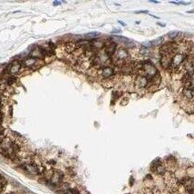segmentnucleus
Returning a JSON list of instances; mask_svg holds the SVG:
<instances>
[{
    "label": "nucleus",
    "instance_id": "obj_12",
    "mask_svg": "<svg viewBox=\"0 0 194 194\" xmlns=\"http://www.w3.org/2000/svg\"><path fill=\"white\" fill-rule=\"evenodd\" d=\"M161 81H162V77H161V75L158 73L156 75L149 79V83H148L147 88H157L159 84L161 83Z\"/></svg>",
    "mask_w": 194,
    "mask_h": 194
},
{
    "label": "nucleus",
    "instance_id": "obj_20",
    "mask_svg": "<svg viewBox=\"0 0 194 194\" xmlns=\"http://www.w3.org/2000/svg\"><path fill=\"white\" fill-rule=\"evenodd\" d=\"M63 194H81V193H80V191L78 190H76V189H71L70 188L69 190H67Z\"/></svg>",
    "mask_w": 194,
    "mask_h": 194
},
{
    "label": "nucleus",
    "instance_id": "obj_28",
    "mask_svg": "<svg viewBox=\"0 0 194 194\" xmlns=\"http://www.w3.org/2000/svg\"><path fill=\"white\" fill-rule=\"evenodd\" d=\"M1 179H2V177H1V175H0V180H1Z\"/></svg>",
    "mask_w": 194,
    "mask_h": 194
},
{
    "label": "nucleus",
    "instance_id": "obj_8",
    "mask_svg": "<svg viewBox=\"0 0 194 194\" xmlns=\"http://www.w3.org/2000/svg\"><path fill=\"white\" fill-rule=\"evenodd\" d=\"M148 83H149V78L144 76V75H138L135 78V81H134V84L137 88L147 87Z\"/></svg>",
    "mask_w": 194,
    "mask_h": 194
},
{
    "label": "nucleus",
    "instance_id": "obj_11",
    "mask_svg": "<svg viewBox=\"0 0 194 194\" xmlns=\"http://www.w3.org/2000/svg\"><path fill=\"white\" fill-rule=\"evenodd\" d=\"M99 74L103 78H110L114 75V69L112 66H104L100 68Z\"/></svg>",
    "mask_w": 194,
    "mask_h": 194
},
{
    "label": "nucleus",
    "instance_id": "obj_2",
    "mask_svg": "<svg viewBox=\"0 0 194 194\" xmlns=\"http://www.w3.org/2000/svg\"><path fill=\"white\" fill-rule=\"evenodd\" d=\"M187 60V55L184 52H178L173 57L171 58L170 69L173 71H178L181 66H183V63Z\"/></svg>",
    "mask_w": 194,
    "mask_h": 194
},
{
    "label": "nucleus",
    "instance_id": "obj_7",
    "mask_svg": "<svg viewBox=\"0 0 194 194\" xmlns=\"http://www.w3.org/2000/svg\"><path fill=\"white\" fill-rule=\"evenodd\" d=\"M21 67H22V64L21 63L17 60L13 61L7 67V72L10 75H15L17 73H19V71L21 70Z\"/></svg>",
    "mask_w": 194,
    "mask_h": 194
},
{
    "label": "nucleus",
    "instance_id": "obj_24",
    "mask_svg": "<svg viewBox=\"0 0 194 194\" xmlns=\"http://www.w3.org/2000/svg\"><path fill=\"white\" fill-rule=\"evenodd\" d=\"M4 189H5V185H4V183L0 181V194H1V193L3 192Z\"/></svg>",
    "mask_w": 194,
    "mask_h": 194
},
{
    "label": "nucleus",
    "instance_id": "obj_5",
    "mask_svg": "<svg viewBox=\"0 0 194 194\" xmlns=\"http://www.w3.org/2000/svg\"><path fill=\"white\" fill-rule=\"evenodd\" d=\"M114 55V61L119 66H122L123 63L128 62V58H129V53L126 49L124 48H119L115 51Z\"/></svg>",
    "mask_w": 194,
    "mask_h": 194
},
{
    "label": "nucleus",
    "instance_id": "obj_26",
    "mask_svg": "<svg viewBox=\"0 0 194 194\" xmlns=\"http://www.w3.org/2000/svg\"><path fill=\"white\" fill-rule=\"evenodd\" d=\"M59 4H60L59 2H55V3H54V5H55V6H56V5H59Z\"/></svg>",
    "mask_w": 194,
    "mask_h": 194
},
{
    "label": "nucleus",
    "instance_id": "obj_15",
    "mask_svg": "<svg viewBox=\"0 0 194 194\" xmlns=\"http://www.w3.org/2000/svg\"><path fill=\"white\" fill-rule=\"evenodd\" d=\"M170 63H171V57L170 56H165L162 55L161 58V64L162 66L165 69H169L170 68Z\"/></svg>",
    "mask_w": 194,
    "mask_h": 194
},
{
    "label": "nucleus",
    "instance_id": "obj_27",
    "mask_svg": "<svg viewBox=\"0 0 194 194\" xmlns=\"http://www.w3.org/2000/svg\"><path fill=\"white\" fill-rule=\"evenodd\" d=\"M188 13H194V10H190V11H188Z\"/></svg>",
    "mask_w": 194,
    "mask_h": 194
},
{
    "label": "nucleus",
    "instance_id": "obj_10",
    "mask_svg": "<svg viewBox=\"0 0 194 194\" xmlns=\"http://www.w3.org/2000/svg\"><path fill=\"white\" fill-rule=\"evenodd\" d=\"M182 94L187 99H193L194 98V84H192L191 83L185 84Z\"/></svg>",
    "mask_w": 194,
    "mask_h": 194
},
{
    "label": "nucleus",
    "instance_id": "obj_21",
    "mask_svg": "<svg viewBox=\"0 0 194 194\" xmlns=\"http://www.w3.org/2000/svg\"><path fill=\"white\" fill-rule=\"evenodd\" d=\"M98 35H99V34L97 32H92V33H89V34L86 35V38H88V39H94Z\"/></svg>",
    "mask_w": 194,
    "mask_h": 194
},
{
    "label": "nucleus",
    "instance_id": "obj_6",
    "mask_svg": "<svg viewBox=\"0 0 194 194\" xmlns=\"http://www.w3.org/2000/svg\"><path fill=\"white\" fill-rule=\"evenodd\" d=\"M116 51V44L115 42L109 40L108 42H106L104 44V52L106 53V55L109 57L113 56L115 54Z\"/></svg>",
    "mask_w": 194,
    "mask_h": 194
},
{
    "label": "nucleus",
    "instance_id": "obj_25",
    "mask_svg": "<svg viewBox=\"0 0 194 194\" xmlns=\"http://www.w3.org/2000/svg\"><path fill=\"white\" fill-rule=\"evenodd\" d=\"M0 133H4V129H3V127L1 126V124H0Z\"/></svg>",
    "mask_w": 194,
    "mask_h": 194
},
{
    "label": "nucleus",
    "instance_id": "obj_3",
    "mask_svg": "<svg viewBox=\"0 0 194 194\" xmlns=\"http://www.w3.org/2000/svg\"><path fill=\"white\" fill-rule=\"evenodd\" d=\"M21 167H22V169L26 172H27L28 174L34 175V176L40 175L43 172V170L36 163L32 162H25L21 164Z\"/></svg>",
    "mask_w": 194,
    "mask_h": 194
},
{
    "label": "nucleus",
    "instance_id": "obj_13",
    "mask_svg": "<svg viewBox=\"0 0 194 194\" xmlns=\"http://www.w3.org/2000/svg\"><path fill=\"white\" fill-rule=\"evenodd\" d=\"M44 55H45V53H44V51H43V49L40 48V47L35 48L30 54L31 57H34V58H36V59H41V58L44 57Z\"/></svg>",
    "mask_w": 194,
    "mask_h": 194
},
{
    "label": "nucleus",
    "instance_id": "obj_23",
    "mask_svg": "<svg viewBox=\"0 0 194 194\" xmlns=\"http://www.w3.org/2000/svg\"><path fill=\"white\" fill-rule=\"evenodd\" d=\"M5 140V135L4 133H0V144L3 142V141Z\"/></svg>",
    "mask_w": 194,
    "mask_h": 194
},
{
    "label": "nucleus",
    "instance_id": "obj_9",
    "mask_svg": "<svg viewBox=\"0 0 194 194\" xmlns=\"http://www.w3.org/2000/svg\"><path fill=\"white\" fill-rule=\"evenodd\" d=\"M40 59H36V58H34V57H27L23 60L22 62V64L25 66V67H27V68H32V67H36L37 66H40Z\"/></svg>",
    "mask_w": 194,
    "mask_h": 194
},
{
    "label": "nucleus",
    "instance_id": "obj_16",
    "mask_svg": "<svg viewBox=\"0 0 194 194\" xmlns=\"http://www.w3.org/2000/svg\"><path fill=\"white\" fill-rule=\"evenodd\" d=\"M76 49H77L76 43H67V44L66 45V51L69 54L75 52Z\"/></svg>",
    "mask_w": 194,
    "mask_h": 194
},
{
    "label": "nucleus",
    "instance_id": "obj_18",
    "mask_svg": "<svg viewBox=\"0 0 194 194\" xmlns=\"http://www.w3.org/2000/svg\"><path fill=\"white\" fill-rule=\"evenodd\" d=\"M163 37L161 36L159 37L158 39H155V40H153L152 42H150V46H159V45H162V43H163Z\"/></svg>",
    "mask_w": 194,
    "mask_h": 194
},
{
    "label": "nucleus",
    "instance_id": "obj_19",
    "mask_svg": "<svg viewBox=\"0 0 194 194\" xmlns=\"http://www.w3.org/2000/svg\"><path fill=\"white\" fill-rule=\"evenodd\" d=\"M179 35H180V33H179V32H177V31H172V32H170V33H168V36H169V38H170V39H174V38H177Z\"/></svg>",
    "mask_w": 194,
    "mask_h": 194
},
{
    "label": "nucleus",
    "instance_id": "obj_17",
    "mask_svg": "<svg viewBox=\"0 0 194 194\" xmlns=\"http://www.w3.org/2000/svg\"><path fill=\"white\" fill-rule=\"evenodd\" d=\"M155 172H156L158 175H160V176H164L165 173H166V167L163 166L162 164H160V165L157 167Z\"/></svg>",
    "mask_w": 194,
    "mask_h": 194
},
{
    "label": "nucleus",
    "instance_id": "obj_22",
    "mask_svg": "<svg viewBox=\"0 0 194 194\" xmlns=\"http://www.w3.org/2000/svg\"><path fill=\"white\" fill-rule=\"evenodd\" d=\"M148 52H149V49H148L147 47L143 46H142V47L140 49V53H141L142 55H146V54H148Z\"/></svg>",
    "mask_w": 194,
    "mask_h": 194
},
{
    "label": "nucleus",
    "instance_id": "obj_14",
    "mask_svg": "<svg viewBox=\"0 0 194 194\" xmlns=\"http://www.w3.org/2000/svg\"><path fill=\"white\" fill-rule=\"evenodd\" d=\"M91 47L94 51H101L103 47H104V43L100 40H94L91 42Z\"/></svg>",
    "mask_w": 194,
    "mask_h": 194
},
{
    "label": "nucleus",
    "instance_id": "obj_1",
    "mask_svg": "<svg viewBox=\"0 0 194 194\" xmlns=\"http://www.w3.org/2000/svg\"><path fill=\"white\" fill-rule=\"evenodd\" d=\"M178 49H179V46L175 42H167L162 45L160 48V53L162 56L165 55L172 58L178 53Z\"/></svg>",
    "mask_w": 194,
    "mask_h": 194
},
{
    "label": "nucleus",
    "instance_id": "obj_4",
    "mask_svg": "<svg viewBox=\"0 0 194 194\" xmlns=\"http://www.w3.org/2000/svg\"><path fill=\"white\" fill-rule=\"evenodd\" d=\"M63 179H64V174L62 170H54L52 171V174H51V177L49 179L48 183L51 184V186H53V187L58 188L63 182Z\"/></svg>",
    "mask_w": 194,
    "mask_h": 194
}]
</instances>
